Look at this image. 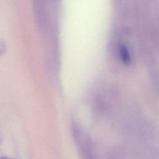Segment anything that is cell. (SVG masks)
<instances>
[{"label": "cell", "instance_id": "6da1fadb", "mask_svg": "<svg viewBox=\"0 0 159 159\" xmlns=\"http://www.w3.org/2000/svg\"><path fill=\"white\" fill-rule=\"evenodd\" d=\"M73 137L80 159H96L92 140L84 131L78 126L73 127Z\"/></svg>", "mask_w": 159, "mask_h": 159}, {"label": "cell", "instance_id": "7a4b0ae2", "mask_svg": "<svg viewBox=\"0 0 159 159\" xmlns=\"http://www.w3.org/2000/svg\"><path fill=\"white\" fill-rule=\"evenodd\" d=\"M1 159H13V158H11V157H6V156H4V157H2L1 158Z\"/></svg>", "mask_w": 159, "mask_h": 159}]
</instances>
